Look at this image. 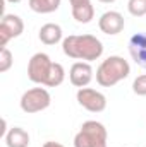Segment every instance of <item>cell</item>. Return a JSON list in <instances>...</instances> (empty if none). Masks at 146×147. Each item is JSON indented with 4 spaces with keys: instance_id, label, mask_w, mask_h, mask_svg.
<instances>
[{
    "instance_id": "cell-9",
    "label": "cell",
    "mask_w": 146,
    "mask_h": 147,
    "mask_svg": "<svg viewBox=\"0 0 146 147\" xmlns=\"http://www.w3.org/2000/svg\"><path fill=\"white\" fill-rule=\"evenodd\" d=\"M69 80L74 87H86L93 80V67L89 62H76L69 70Z\"/></svg>"
},
{
    "instance_id": "cell-16",
    "label": "cell",
    "mask_w": 146,
    "mask_h": 147,
    "mask_svg": "<svg viewBox=\"0 0 146 147\" xmlns=\"http://www.w3.org/2000/svg\"><path fill=\"white\" fill-rule=\"evenodd\" d=\"M12 63H14V57H12L10 50H9L7 46L2 48V51H0V72L5 74L10 67H12Z\"/></svg>"
},
{
    "instance_id": "cell-4",
    "label": "cell",
    "mask_w": 146,
    "mask_h": 147,
    "mask_svg": "<svg viewBox=\"0 0 146 147\" xmlns=\"http://www.w3.org/2000/svg\"><path fill=\"white\" fill-rule=\"evenodd\" d=\"M108 134L103 123L88 120L74 137V147H107Z\"/></svg>"
},
{
    "instance_id": "cell-12",
    "label": "cell",
    "mask_w": 146,
    "mask_h": 147,
    "mask_svg": "<svg viewBox=\"0 0 146 147\" xmlns=\"http://www.w3.org/2000/svg\"><path fill=\"white\" fill-rule=\"evenodd\" d=\"M38 38L43 45L46 46H52V45H57L62 39V28L59 24H53V22H48V24H43L40 28V33H38Z\"/></svg>"
},
{
    "instance_id": "cell-20",
    "label": "cell",
    "mask_w": 146,
    "mask_h": 147,
    "mask_svg": "<svg viewBox=\"0 0 146 147\" xmlns=\"http://www.w3.org/2000/svg\"><path fill=\"white\" fill-rule=\"evenodd\" d=\"M5 2H9V3H19V2H23V0H5Z\"/></svg>"
},
{
    "instance_id": "cell-13",
    "label": "cell",
    "mask_w": 146,
    "mask_h": 147,
    "mask_svg": "<svg viewBox=\"0 0 146 147\" xmlns=\"http://www.w3.org/2000/svg\"><path fill=\"white\" fill-rule=\"evenodd\" d=\"M5 146L7 147H28L29 146V134L21 127H12L5 134Z\"/></svg>"
},
{
    "instance_id": "cell-10",
    "label": "cell",
    "mask_w": 146,
    "mask_h": 147,
    "mask_svg": "<svg viewBox=\"0 0 146 147\" xmlns=\"http://www.w3.org/2000/svg\"><path fill=\"white\" fill-rule=\"evenodd\" d=\"M69 2H71V12L76 22L89 24L95 19V7L91 5V0H69Z\"/></svg>"
},
{
    "instance_id": "cell-3",
    "label": "cell",
    "mask_w": 146,
    "mask_h": 147,
    "mask_svg": "<svg viewBox=\"0 0 146 147\" xmlns=\"http://www.w3.org/2000/svg\"><path fill=\"white\" fill-rule=\"evenodd\" d=\"M131 74V65L119 55H112L105 58L96 69V82L102 87H113L120 80L127 79Z\"/></svg>"
},
{
    "instance_id": "cell-15",
    "label": "cell",
    "mask_w": 146,
    "mask_h": 147,
    "mask_svg": "<svg viewBox=\"0 0 146 147\" xmlns=\"http://www.w3.org/2000/svg\"><path fill=\"white\" fill-rule=\"evenodd\" d=\"M127 10L134 17L146 16V0H129L127 2Z\"/></svg>"
},
{
    "instance_id": "cell-2",
    "label": "cell",
    "mask_w": 146,
    "mask_h": 147,
    "mask_svg": "<svg viewBox=\"0 0 146 147\" xmlns=\"http://www.w3.org/2000/svg\"><path fill=\"white\" fill-rule=\"evenodd\" d=\"M62 51L65 57L74 60L93 62L103 55V43L93 34H72L64 38Z\"/></svg>"
},
{
    "instance_id": "cell-19",
    "label": "cell",
    "mask_w": 146,
    "mask_h": 147,
    "mask_svg": "<svg viewBox=\"0 0 146 147\" xmlns=\"http://www.w3.org/2000/svg\"><path fill=\"white\" fill-rule=\"evenodd\" d=\"M98 2H102V3H113L115 0H98Z\"/></svg>"
},
{
    "instance_id": "cell-1",
    "label": "cell",
    "mask_w": 146,
    "mask_h": 147,
    "mask_svg": "<svg viewBox=\"0 0 146 147\" xmlns=\"http://www.w3.org/2000/svg\"><path fill=\"white\" fill-rule=\"evenodd\" d=\"M28 79L35 84L46 86V87H57L64 82L65 70L60 63L52 62V58L46 53H35L29 58L28 63Z\"/></svg>"
},
{
    "instance_id": "cell-17",
    "label": "cell",
    "mask_w": 146,
    "mask_h": 147,
    "mask_svg": "<svg viewBox=\"0 0 146 147\" xmlns=\"http://www.w3.org/2000/svg\"><path fill=\"white\" fill-rule=\"evenodd\" d=\"M132 91L138 96H146V74L138 75L132 82Z\"/></svg>"
},
{
    "instance_id": "cell-8",
    "label": "cell",
    "mask_w": 146,
    "mask_h": 147,
    "mask_svg": "<svg viewBox=\"0 0 146 147\" xmlns=\"http://www.w3.org/2000/svg\"><path fill=\"white\" fill-rule=\"evenodd\" d=\"M124 26H126V21H124V16L117 10H108L105 14L100 16L98 19V28L102 33L108 34V36H115L119 33L124 31Z\"/></svg>"
},
{
    "instance_id": "cell-14",
    "label": "cell",
    "mask_w": 146,
    "mask_h": 147,
    "mask_svg": "<svg viewBox=\"0 0 146 147\" xmlns=\"http://www.w3.org/2000/svg\"><path fill=\"white\" fill-rule=\"evenodd\" d=\"M62 0H28V5L36 14H52L60 7Z\"/></svg>"
},
{
    "instance_id": "cell-7",
    "label": "cell",
    "mask_w": 146,
    "mask_h": 147,
    "mask_svg": "<svg viewBox=\"0 0 146 147\" xmlns=\"http://www.w3.org/2000/svg\"><path fill=\"white\" fill-rule=\"evenodd\" d=\"M24 33V22L16 14H5L0 21V46L5 48L7 43Z\"/></svg>"
},
{
    "instance_id": "cell-18",
    "label": "cell",
    "mask_w": 146,
    "mask_h": 147,
    "mask_svg": "<svg viewBox=\"0 0 146 147\" xmlns=\"http://www.w3.org/2000/svg\"><path fill=\"white\" fill-rule=\"evenodd\" d=\"M41 147H64L62 144H59V142H53V140H48V142H45Z\"/></svg>"
},
{
    "instance_id": "cell-5",
    "label": "cell",
    "mask_w": 146,
    "mask_h": 147,
    "mask_svg": "<svg viewBox=\"0 0 146 147\" xmlns=\"http://www.w3.org/2000/svg\"><path fill=\"white\" fill-rule=\"evenodd\" d=\"M52 103V96L50 92L45 89V87H33V89H28L23 96H21V110L28 115H33V113H40V111L46 110Z\"/></svg>"
},
{
    "instance_id": "cell-11",
    "label": "cell",
    "mask_w": 146,
    "mask_h": 147,
    "mask_svg": "<svg viewBox=\"0 0 146 147\" xmlns=\"http://www.w3.org/2000/svg\"><path fill=\"white\" fill-rule=\"evenodd\" d=\"M129 53L132 60L146 69V33H136L129 39Z\"/></svg>"
},
{
    "instance_id": "cell-6",
    "label": "cell",
    "mask_w": 146,
    "mask_h": 147,
    "mask_svg": "<svg viewBox=\"0 0 146 147\" xmlns=\"http://www.w3.org/2000/svg\"><path fill=\"white\" fill-rule=\"evenodd\" d=\"M76 99H77L79 106H83L89 113H102L107 108L105 94H102L100 91L91 89V87H81L76 94Z\"/></svg>"
}]
</instances>
